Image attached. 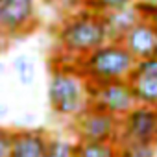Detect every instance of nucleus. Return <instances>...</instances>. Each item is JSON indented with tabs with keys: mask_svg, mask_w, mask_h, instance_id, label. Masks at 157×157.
<instances>
[{
	"mask_svg": "<svg viewBox=\"0 0 157 157\" xmlns=\"http://www.w3.org/2000/svg\"><path fill=\"white\" fill-rule=\"evenodd\" d=\"M56 39L59 50L74 59L87 56L89 52L109 41L102 13L89 8L87 11L67 17L57 28Z\"/></svg>",
	"mask_w": 157,
	"mask_h": 157,
	"instance_id": "obj_1",
	"label": "nucleus"
},
{
	"mask_svg": "<svg viewBox=\"0 0 157 157\" xmlns=\"http://www.w3.org/2000/svg\"><path fill=\"white\" fill-rule=\"evenodd\" d=\"M48 100L57 117L76 118L89 105L85 76L76 67H56L48 82Z\"/></svg>",
	"mask_w": 157,
	"mask_h": 157,
	"instance_id": "obj_2",
	"label": "nucleus"
},
{
	"mask_svg": "<svg viewBox=\"0 0 157 157\" xmlns=\"http://www.w3.org/2000/svg\"><path fill=\"white\" fill-rule=\"evenodd\" d=\"M135 63L137 59L120 41H107L78 59V70L87 82H111L128 78Z\"/></svg>",
	"mask_w": 157,
	"mask_h": 157,
	"instance_id": "obj_3",
	"label": "nucleus"
},
{
	"mask_svg": "<svg viewBox=\"0 0 157 157\" xmlns=\"http://www.w3.org/2000/svg\"><path fill=\"white\" fill-rule=\"evenodd\" d=\"M87 87H89V104L118 118H122L128 111H131L139 104L128 78L111 82H87Z\"/></svg>",
	"mask_w": 157,
	"mask_h": 157,
	"instance_id": "obj_4",
	"label": "nucleus"
},
{
	"mask_svg": "<svg viewBox=\"0 0 157 157\" xmlns=\"http://www.w3.org/2000/svg\"><path fill=\"white\" fill-rule=\"evenodd\" d=\"M72 129L78 140L117 142L120 135V118L89 104L74 118Z\"/></svg>",
	"mask_w": 157,
	"mask_h": 157,
	"instance_id": "obj_5",
	"label": "nucleus"
},
{
	"mask_svg": "<svg viewBox=\"0 0 157 157\" xmlns=\"http://www.w3.org/2000/svg\"><path fill=\"white\" fill-rule=\"evenodd\" d=\"M120 140L157 148V105L137 104L128 111L120 118Z\"/></svg>",
	"mask_w": 157,
	"mask_h": 157,
	"instance_id": "obj_6",
	"label": "nucleus"
},
{
	"mask_svg": "<svg viewBox=\"0 0 157 157\" xmlns=\"http://www.w3.org/2000/svg\"><path fill=\"white\" fill-rule=\"evenodd\" d=\"M35 26V0H10L0 6V32L6 37L26 35Z\"/></svg>",
	"mask_w": 157,
	"mask_h": 157,
	"instance_id": "obj_7",
	"label": "nucleus"
},
{
	"mask_svg": "<svg viewBox=\"0 0 157 157\" xmlns=\"http://www.w3.org/2000/svg\"><path fill=\"white\" fill-rule=\"evenodd\" d=\"M128 80L139 104L157 105V56L137 61Z\"/></svg>",
	"mask_w": 157,
	"mask_h": 157,
	"instance_id": "obj_8",
	"label": "nucleus"
},
{
	"mask_svg": "<svg viewBox=\"0 0 157 157\" xmlns=\"http://www.w3.org/2000/svg\"><path fill=\"white\" fill-rule=\"evenodd\" d=\"M120 43L137 61L157 56V30L148 21H139L135 26H131Z\"/></svg>",
	"mask_w": 157,
	"mask_h": 157,
	"instance_id": "obj_9",
	"label": "nucleus"
},
{
	"mask_svg": "<svg viewBox=\"0 0 157 157\" xmlns=\"http://www.w3.org/2000/svg\"><path fill=\"white\" fill-rule=\"evenodd\" d=\"M50 139L43 129H15L11 157H44Z\"/></svg>",
	"mask_w": 157,
	"mask_h": 157,
	"instance_id": "obj_10",
	"label": "nucleus"
},
{
	"mask_svg": "<svg viewBox=\"0 0 157 157\" xmlns=\"http://www.w3.org/2000/svg\"><path fill=\"white\" fill-rule=\"evenodd\" d=\"M102 17H104L105 28H107L109 41H122V37L128 33V30L140 21V17H139L137 10L133 8V4L118 8V10L104 11Z\"/></svg>",
	"mask_w": 157,
	"mask_h": 157,
	"instance_id": "obj_11",
	"label": "nucleus"
},
{
	"mask_svg": "<svg viewBox=\"0 0 157 157\" xmlns=\"http://www.w3.org/2000/svg\"><path fill=\"white\" fill-rule=\"evenodd\" d=\"M117 153H118L117 142H104V140L74 142V157H117Z\"/></svg>",
	"mask_w": 157,
	"mask_h": 157,
	"instance_id": "obj_12",
	"label": "nucleus"
},
{
	"mask_svg": "<svg viewBox=\"0 0 157 157\" xmlns=\"http://www.w3.org/2000/svg\"><path fill=\"white\" fill-rule=\"evenodd\" d=\"M118 153L117 157H155L157 148L153 146H144V144H135V142H117Z\"/></svg>",
	"mask_w": 157,
	"mask_h": 157,
	"instance_id": "obj_13",
	"label": "nucleus"
},
{
	"mask_svg": "<svg viewBox=\"0 0 157 157\" xmlns=\"http://www.w3.org/2000/svg\"><path fill=\"white\" fill-rule=\"evenodd\" d=\"M13 68L19 76V82L22 85H32L35 82V67L28 56H19L13 61Z\"/></svg>",
	"mask_w": 157,
	"mask_h": 157,
	"instance_id": "obj_14",
	"label": "nucleus"
},
{
	"mask_svg": "<svg viewBox=\"0 0 157 157\" xmlns=\"http://www.w3.org/2000/svg\"><path fill=\"white\" fill-rule=\"evenodd\" d=\"M44 157H74V142H68L65 139H50L48 150Z\"/></svg>",
	"mask_w": 157,
	"mask_h": 157,
	"instance_id": "obj_15",
	"label": "nucleus"
},
{
	"mask_svg": "<svg viewBox=\"0 0 157 157\" xmlns=\"http://www.w3.org/2000/svg\"><path fill=\"white\" fill-rule=\"evenodd\" d=\"M85 2H87L89 10L104 13V11H109V10H118V8H124V6H131L135 0H85Z\"/></svg>",
	"mask_w": 157,
	"mask_h": 157,
	"instance_id": "obj_16",
	"label": "nucleus"
},
{
	"mask_svg": "<svg viewBox=\"0 0 157 157\" xmlns=\"http://www.w3.org/2000/svg\"><path fill=\"white\" fill-rule=\"evenodd\" d=\"M13 150V129L0 128V157H11Z\"/></svg>",
	"mask_w": 157,
	"mask_h": 157,
	"instance_id": "obj_17",
	"label": "nucleus"
},
{
	"mask_svg": "<svg viewBox=\"0 0 157 157\" xmlns=\"http://www.w3.org/2000/svg\"><path fill=\"white\" fill-rule=\"evenodd\" d=\"M4 39H6V35L0 32V56H2V52H4Z\"/></svg>",
	"mask_w": 157,
	"mask_h": 157,
	"instance_id": "obj_18",
	"label": "nucleus"
},
{
	"mask_svg": "<svg viewBox=\"0 0 157 157\" xmlns=\"http://www.w3.org/2000/svg\"><path fill=\"white\" fill-rule=\"evenodd\" d=\"M148 22H151V24H153V28L157 30V11H155V15H153V17H151V19H150Z\"/></svg>",
	"mask_w": 157,
	"mask_h": 157,
	"instance_id": "obj_19",
	"label": "nucleus"
},
{
	"mask_svg": "<svg viewBox=\"0 0 157 157\" xmlns=\"http://www.w3.org/2000/svg\"><path fill=\"white\" fill-rule=\"evenodd\" d=\"M6 2H10V0H0V6H2V4H6Z\"/></svg>",
	"mask_w": 157,
	"mask_h": 157,
	"instance_id": "obj_20",
	"label": "nucleus"
}]
</instances>
